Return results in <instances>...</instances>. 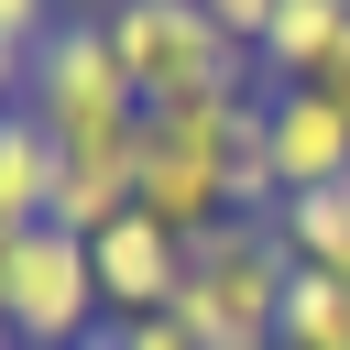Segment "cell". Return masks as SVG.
Segmentation results:
<instances>
[{
    "label": "cell",
    "instance_id": "5",
    "mask_svg": "<svg viewBox=\"0 0 350 350\" xmlns=\"http://www.w3.org/2000/svg\"><path fill=\"white\" fill-rule=\"evenodd\" d=\"M11 339L22 350H77V339H98V262H88V241L77 230H55V219H33L22 230V273H11Z\"/></svg>",
    "mask_w": 350,
    "mask_h": 350
},
{
    "label": "cell",
    "instance_id": "20",
    "mask_svg": "<svg viewBox=\"0 0 350 350\" xmlns=\"http://www.w3.org/2000/svg\"><path fill=\"white\" fill-rule=\"evenodd\" d=\"M77 350H109V328H98V339H77Z\"/></svg>",
    "mask_w": 350,
    "mask_h": 350
},
{
    "label": "cell",
    "instance_id": "13",
    "mask_svg": "<svg viewBox=\"0 0 350 350\" xmlns=\"http://www.w3.org/2000/svg\"><path fill=\"white\" fill-rule=\"evenodd\" d=\"M55 22H66L55 0H0V44H11V55H33V44L55 33Z\"/></svg>",
    "mask_w": 350,
    "mask_h": 350
},
{
    "label": "cell",
    "instance_id": "14",
    "mask_svg": "<svg viewBox=\"0 0 350 350\" xmlns=\"http://www.w3.org/2000/svg\"><path fill=\"white\" fill-rule=\"evenodd\" d=\"M109 350H197V339H186L175 317H120V328H109Z\"/></svg>",
    "mask_w": 350,
    "mask_h": 350
},
{
    "label": "cell",
    "instance_id": "17",
    "mask_svg": "<svg viewBox=\"0 0 350 350\" xmlns=\"http://www.w3.org/2000/svg\"><path fill=\"white\" fill-rule=\"evenodd\" d=\"M22 77H33V55H11V44H0V109L22 98Z\"/></svg>",
    "mask_w": 350,
    "mask_h": 350
},
{
    "label": "cell",
    "instance_id": "16",
    "mask_svg": "<svg viewBox=\"0 0 350 350\" xmlns=\"http://www.w3.org/2000/svg\"><path fill=\"white\" fill-rule=\"evenodd\" d=\"M306 88H317V98H328V109H339V120H350V44H339V55H328V66H317V77H306Z\"/></svg>",
    "mask_w": 350,
    "mask_h": 350
},
{
    "label": "cell",
    "instance_id": "4",
    "mask_svg": "<svg viewBox=\"0 0 350 350\" xmlns=\"http://www.w3.org/2000/svg\"><path fill=\"white\" fill-rule=\"evenodd\" d=\"M22 109L55 131V153H98V142H131V131H142V88L120 77V55H109V22H98V11H66V22L33 44Z\"/></svg>",
    "mask_w": 350,
    "mask_h": 350
},
{
    "label": "cell",
    "instance_id": "18",
    "mask_svg": "<svg viewBox=\"0 0 350 350\" xmlns=\"http://www.w3.org/2000/svg\"><path fill=\"white\" fill-rule=\"evenodd\" d=\"M11 273H22V230L0 219V295H11Z\"/></svg>",
    "mask_w": 350,
    "mask_h": 350
},
{
    "label": "cell",
    "instance_id": "15",
    "mask_svg": "<svg viewBox=\"0 0 350 350\" xmlns=\"http://www.w3.org/2000/svg\"><path fill=\"white\" fill-rule=\"evenodd\" d=\"M208 22H219V33H241V44L262 55V22H273V0H208Z\"/></svg>",
    "mask_w": 350,
    "mask_h": 350
},
{
    "label": "cell",
    "instance_id": "9",
    "mask_svg": "<svg viewBox=\"0 0 350 350\" xmlns=\"http://www.w3.org/2000/svg\"><path fill=\"white\" fill-rule=\"evenodd\" d=\"M44 197H55V131L11 98V109H0V219H11V230H33V219H44Z\"/></svg>",
    "mask_w": 350,
    "mask_h": 350
},
{
    "label": "cell",
    "instance_id": "3",
    "mask_svg": "<svg viewBox=\"0 0 350 350\" xmlns=\"http://www.w3.org/2000/svg\"><path fill=\"white\" fill-rule=\"evenodd\" d=\"M109 55L142 88V109H197V98H241V33L208 22V0H109Z\"/></svg>",
    "mask_w": 350,
    "mask_h": 350
},
{
    "label": "cell",
    "instance_id": "8",
    "mask_svg": "<svg viewBox=\"0 0 350 350\" xmlns=\"http://www.w3.org/2000/svg\"><path fill=\"white\" fill-rule=\"evenodd\" d=\"M55 230L98 241L109 219H131V142H98V153H55V197H44Z\"/></svg>",
    "mask_w": 350,
    "mask_h": 350
},
{
    "label": "cell",
    "instance_id": "2",
    "mask_svg": "<svg viewBox=\"0 0 350 350\" xmlns=\"http://www.w3.org/2000/svg\"><path fill=\"white\" fill-rule=\"evenodd\" d=\"M284 284H295V252L273 219H219L208 241H186V284H175V328L197 350H273L284 328Z\"/></svg>",
    "mask_w": 350,
    "mask_h": 350
},
{
    "label": "cell",
    "instance_id": "1",
    "mask_svg": "<svg viewBox=\"0 0 350 350\" xmlns=\"http://www.w3.org/2000/svg\"><path fill=\"white\" fill-rule=\"evenodd\" d=\"M262 153V88L241 98H197V109H142L131 131V208L164 219L175 241H208L219 219H241V164Z\"/></svg>",
    "mask_w": 350,
    "mask_h": 350
},
{
    "label": "cell",
    "instance_id": "19",
    "mask_svg": "<svg viewBox=\"0 0 350 350\" xmlns=\"http://www.w3.org/2000/svg\"><path fill=\"white\" fill-rule=\"evenodd\" d=\"M0 350H22V339H11V306H0Z\"/></svg>",
    "mask_w": 350,
    "mask_h": 350
},
{
    "label": "cell",
    "instance_id": "6",
    "mask_svg": "<svg viewBox=\"0 0 350 350\" xmlns=\"http://www.w3.org/2000/svg\"><path fill=\"white\" fill-rule=\"evenodd\" d=\"M262 153H273V186H284V197L339 186V175H350V120H339L306 77H273V88H262Z\"/></svg>",
    "mask_w": 350,
    "mask_h": 350
},
{
    "label": "cell",
    "instance_id": "11",
    "mask_svg": "<svg viewBox=\"0 0 350 350\" xmlns=\"http://www.w3.org/2000/svg\"><path fill=\"white\" fill-rule=\"evenodd\" d=\"M273 230H284V252H295V262H317V273H339V284H350V175H339V186L284 197V208H273Z\"/></svg>",
    "mask_w": 350,
    "mask_h": 350
},
{
    "label": "cell",
    "instance_id": "12",
    "mask_svg": "<svg viewBox=\"0 0 350 350\" xmlns=\"http://www.w3.org/2000/svg\"><path fill=\"white\" fill-rule=\"evenodd\" d=\"M273 350H350V284H339V273H317V262H295Z\"/></svg>",
    "mask_w": 350,
    "mask_h": 350
},
{
    "label": "cell",
    "instance_id": "10",
    "mask_svg": "<svg viewBox=\"0 0 350 350\" xmlns=\"http://www.w3.org/2000/svg\"><path fill=\"white\" fill-rule=\"evenodd\" d=\"M339 44H350V0H273V22H262V66L273 77H317Z\"/></svg>",
    "mask_w": 350,
    "mask_h": 350
},
{
    "label": "cell",
    "instance_id": "7",
    "mask_svg": "<svg viewBox=\"0 0 350 350\" xmlns=\"http://www.w3.org/2000/svg\"><path fill=\"white\" fill-rule=\"evenodd\" d=\"M88 262H98V306L109 317H164L175 306V284H186V241L164 230V219H109L98 241H88Z\"/></svg>",
    "mask_w": 350,
    "mask_h": 350
}]
</instances>
